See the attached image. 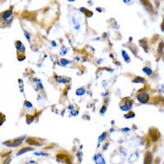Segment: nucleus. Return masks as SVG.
<instances>
[{"label":"nucleus","instance_id":"f257e3e1","mask_svg":"<svg viewBox=\"0 0 164 164\" xmlns=\"http://www.w3.org/2000/svg\"><path fill=\"white\" fill-rule=\"evenodd\" d=\"M138 100L140 101V102H143V103H145V102H148V100H149V94H145V93H144V94H139L137 97Z\"/></svg>","mask_w":164,"mask_h":164},{"label":"nucleus","instance_id":"f03ea898","mask_svg":"<svg viewBox=\"0 0 164 164\" xmlns=\"http://www.w3.org/2000/svg\"><path fill=\"white\" fill-rule=\"evenodd\" d=\"M150 135L152 138V140L153 141H156L159 137V133L158 132V131L155 129H151L150 131Z\"/></svg>","mask_w":164,"mask_h":164},{"label":"nucleus","instance_id":"7ed1b4c3","mask_svg":"<svg viewBox=\"0 0 164 164\" xmlns=\"http://www.w3.org/2000/svg\"><path fill=\"white\" fill-rule=\"evenodd\" d=\"M142 1V3H143L144 6L146 8L147 10H149L150 12H153V6L152 4L148 1V0H141Z\"/></svg>","mask_w":164,"mask_h":164},{"label":"nucleus","instance_id":"20e7f679","mask_svg":"<svg viewBox=\"0 0 164 164\" xmlns=\"http://www.w3.org/2000/svg\"><path fill=\"white\" fill-rule=\"evenodd\" d=\"M152 162V155L150 152H148L144 158V164H151Z\"/></svg>","mask_w":164,"mask_h":164},{"label":"nucleus","instance_id":"39448f33","mask_svg":"<svg viewBox=\"0 0 164 164\" xmlns=\"http://www.w3.org/2000/svg\"><path fill=\"white\" fill-rule=\"evenodd\" d=\"M27 143L30 144H31V145H40V144L38 143L37 141L35 140L32 139V138H29V139H27Z\"/></svg>","mask_w":164,"mask_h":164},{"label":"nucleus","instance_id":"423d86ee","mask_svg":"<svg viewBox=\"0 0 164 164\" xmlns=\"http://www.w3.org/2000/svg\"><path fill=\"white\" fill-rule=\"evenodd\" d=\"M33 149L31 148H25V149H22V150H20L19 152H18V155H20V154H22L24 153L27 152V151H29V150H32Z\"/></svg>","mask_w":164,"mask_h":164},{"label":"nucleus","instance_id":"0eeeda50","mask_svg":"<svg viewBox=\"0 0 164 164\" xmlns=\"http://www.w3.org/2000/svg\"><path fill=\"white\" fill-rule=\"evenodd\" d=\"M11 14H12V11H8V12H4L3 16L4 18H8V17H10V16H11Z\"/></svg>","mask_w":164,"mask_h":164},{"label":"nucleus","instance_id":"6e6552de","mask_svg":"<svg viewBox=\"0 0 164 164\" xmlns=\"http://www.w3.org/2000/svg\"><path fill=\"white\" fill-rule=\"evenodd\" d=\"M84 93H85V90L84 89H80V90L76 91V94L77 95H82Z\"/></svg>","mask_w":164,"mask_h":164},{"label":"nucleus","instance_id":"1a4fd4ad","mask_svg":"<svg viewBox=\"0 0 164 164\" xmlns=\"http://www.w3.org/2000/svg\"><path fill=\"white\" fill-rule=\"evenodd\" d=\"M145 44H146V42H145V39H143V40L140 41V45L145 50H147V46H145Z\"/></svg>","mask_w":164,"mask_h":164},{"label":"nucleus","instance_id":"9d476101","mask_svg":"<svg viewBox=\"0 0 164 164\" xmlns=\"http://www.w3.org/2000/svg\"><path fill=\"white\" fill-rule=\"evenodd\" d=\"M144 71H145L147 74H149V75H150V74L152 73V71L150 70V68H145L144 69Z\"/></svg>","mask_w":164,"mask_h":164},{"label":"nucleus","instance_id":"9b49d317","mask_svg":"<svg viewBox=\"0 0 164 164\" xmlns=\"http://www.w3.org/2000/svg\"><path fill=\"white\" fill-rule=\"evenodd\" d=\"M141 81L143 82L144 79L143 78H140V77H137L136 79L134 80V82H136V83H137V82H141Z\"/></svg>","mask_w":164,"mask_h":164},{"label":"nucleus","instance_id":"f8f14e48","mask_svg":"<svg viewBox=\"0 0 164 164\" xmlns=\"http://www.w3.org/2000/svg\"><path fill=\"white\" fill-rule=\"evenodd\" d=\"M122 53H123V55H124V58H125V60H126V62H129L130 61V59L129 58H127V57H126V52H124V51H122Z\"/></svg>","mask_w":164,"mask_h":164},{"label":"nucleus","instance_id":"ddd939ff","mask_svg":"<svg viewBox=\"0 0 164 164\" xmlns=\"http://www.w3.org/2000/svg\"><path fill=\"white\" fill-rule=\"evenodd\" d=\"M161 27H162V30L164 31V19H163V21H162V23Z\"/></svg>","mask_w":164,"mask_h":164},{"label":"nucleus","instance_id":"4468645a","mask_svg":"<svg viewBox=\"0 0 164 164\" xmlns=\"http://www.w3.org/2000/svg\"><path fill=\"white\" fill-rule=\"evenodd\" d=\"M27 105L28 106V107H31V104H30V103H29L28 102H27Z\"/></svg>","mask_w":164,"mask_h":164}]
</instances>
